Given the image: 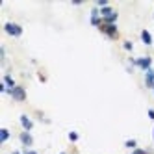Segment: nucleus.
I'll list each match as a JSON object with an SVG mask.
<instances>
[{"label":"nucleus","mask_w":154,"mask_h":154,"mask_svg":"<svg viewBox=\"0 0 154 154\" xmlns=\"http://www.w3.org/2000/svg\"><path fill=\"white\" fill-rule=\"evenodd\" d=\"M149 117H150V119H152V121H154V109H152V108H150V109H149Z\"/></svg>","instance_id":"15"},{"label":"nucleus","mask_w":154,"mask_h":154,"mask_svg":"<svg viewBox=\"0 0 154 154\" xmlns=\"http://www.w3.org/2000/svg\"><path fill=\"white\" fill-rule=\"evenodd\" d=\"M4 30H6V34L13 35V37H19L20 34H23V28H20L19 24H15V23H9V20L4 24Z\"/></svg>","instance_id":"2"},{"label":"nucleus","mask_w":154,"mask_h":154,"mask_svg":"<svg viewBox=\"0 0 154 154\" xmlns=\"http://www.w3.org/2000/svg\"><path fill=\"white\" fill-rule=\"evenodd\" d=\"M24 154H37V152H35V150H32V149H28V150H26Z\"/></svg>","instance_id":"16"},{"label":"nucleus","mask_w":154,"mask_h":154,"mask_svg":"<svg viewBox=\"0 0 154 154\" xmlns=\"http://www.w3.org/2000/svg\"><path fill=\"white\" fill-rule=\"evenodd\" d=\"M13 154H20V152H19V150H15V152H13Z\"/></svg>","instance_id":"18"},{"label":"nucleus","mask_w":154,"mask_h":154,"mask_svg":"<svg viewBox=\"0 0 154 154\" xmlns=\"http://www.w3.org/2000/svg\"><path fill=\"white\" fill-rule=\"evenodd\" d=\"M125 145H126L128 149H136V147H137V143H136V139H126V141H125Z\"/></svg>","instance_id":"11"},{"label":"nucleus","mask_w":154,"mask_h":154,"mask_svg":"<svg viewBox=\"0 0 154 154\" xmlns=\"http://www.w3.org/2000/svg\"><path fill=\"white\" fill-rule=\"evenodd\" d=\"M61 154H65V152H61Z\"/></svg>","instance_id":"19"},{"label":"nucleus","mask_w":154,"mask_h":154,"mask_svg":"<svg viewBox=\"0 0 154 154\" xmlns=\"http://www.w3.org/2000/svg\"><path fill=\"white\" fill-rule=\"evenodd\" d=\"M20 125H23L24 132H30L32 128H34V123H32V119L28 115H20Z\"/></svg>","instance_id":"6"},{"label":"nucleus","mask_w":154,"mask_h":154,"mask_svg":"<svg viewBox=\"0 0 154 154\" xmlns=\"http://www.w3.org/2000/svg\"><path fill=\"white\" fill-rule=\"evenodd\" d=\"M100 30H102V34H106L108 37H112V39L117 37V26L115 24H102Z\"/></svg>","instance_id":"3"},{"label":"nucleus","mask_w":154,"mask_h":154,"mask_svg":"<svg viewBox=\"0 0 154 154\" xmlns=\"http://www.w3.org/2000/svg\"><path fill=\"white\" fill-rule=\"evenodd\" d=\"M4 84H6V87H8V89H11V91H13L15 87H17V85H15V80L11 78V76H8V74L4 76Z\"/></svg>","instance_id":"9"},{"label":"nucleus","mask_w":154,"mask_h":154,"mask_svg":"<svg viewBox=\"0 0 154 154\" xmlns=\"http://www.w3.org/2000/svg\"><path fill=\"white\" fill-rule=\"evenodd\" d=\"M132 154H149L147 150H141V149H134V152H132Z\"/></svg>","instance_id":"13"},{"label":"nucleus","mask_w":154,"mask_h":154,"mask_svg":"<svg viewBox=\"0 0 154 154\" xmlns=\"http://www.w3.org/2000/svg\"><path fill=\"white\" fill-rule=\"evenodd\" d=\"M132 63L136 65V67H139V69H143V71H150V67H152V58L150 56H143V58H137V60H132Z\"/></svg>","instance_id":"1"},{"label":"nucleus","mask_w":154,"mask_h":154,"mask_svg":"<svg viewBox=\"0 0 154 154\" xmlns=\"http://www.w3.org/2000/svg\"><path fill=\"white\" fill-rule=\"evenodd\" d=\"M9 139V130L8 128H0V141H8Z\"/></svg>","instance_id":"10"},{"label":"nucleus","mask_w":154,"mask_h":154,"mask_svg":"<svg viewBox=\"0 0 154 154\" xmlns=\"http://www.w3.org/2000/svg\"><path fill=\"white\" fill-rule=\"evenodd\" d=\"M11 97L15 98V100H19V102H23V100H26V91L23 89L20 85H17L15 89L11 91Z\"/></svg>","instance_id":"4"},{"label":"nucleus","mask_w":154,"mask_h":154,"mask_svg":"<svg viewBox=\"0 0 154 154\" xmlns=\"http://www.w3.org/2000/svg\"><path fill=\"white\" fill-rule=\"evenodd\" d=\"M125 48H126V50H132V43H130V41H125Z\"/></svg>","instance_id":"14"},{"label":"nucleus","mask_w":154,"mask_h":154,"mask_svg":"<svg viewBox=\"0 0 154 154\" xmlns=\"http://www.w3.org/2000/svg\"><path fill=\"white\" fill-rule=\"evenodd\" d=\"M19 139H20V143H23L24 147H28V149L32 147V143H34V137H32L30 132H23V134L19 136Z\"/></svg>","instance_id":"5"},{"label":"nucleus","mask_w":154,"mask_h":154,"mask_svg":"<svg viewBox=\"0 0 154 154\" xmlns=\"http://www.w3.org/2000/svg\"><path fill=\"white\" fill-rule=\"evenodd\" d=\"M145 84H147V87L154 89V69L147 71V74H145Z\"/></svg>","instance_id":"7"},{"label":"nucleus","mask_w":154,"mask_h":154,"mask_svg":"<svg viewBox=\"0 0 154 154\" xmlns=\"http://www.w3.org/2000/svg\"><path fill=\"white\" fill-rule=\"evenodd\" d=\"M141 41L145 43V45H152V35L149 34V30H141Z\"/></svg>","instance_id":"8"},{"label":"nucleus","mask_w":154,"mask_h":154,"mask_svg":"<svg viewBox=\"0 0 154 154\" xmlns=\"http://www.w3.org/2000/svg\"><path fill=\"white\" fill-rule=\"evenodd\" d=\"M69 139L71 141H76V139H78V134H76V132H69Z\"/></svg>","instance_id":"12"},{"label":"nucleus","mask_w":154,"mask_h":154,"mask_svg":"<svg viewBox=\"0 0 154 154\" xmlns=\"http://www.w3.org/2000/svg\"><path fill=\"white\" fill-rule=\"evenodd\" d=\"M152 139H154V128H152Z\"/></svg>","instance_id":"17"}]
</instances>
